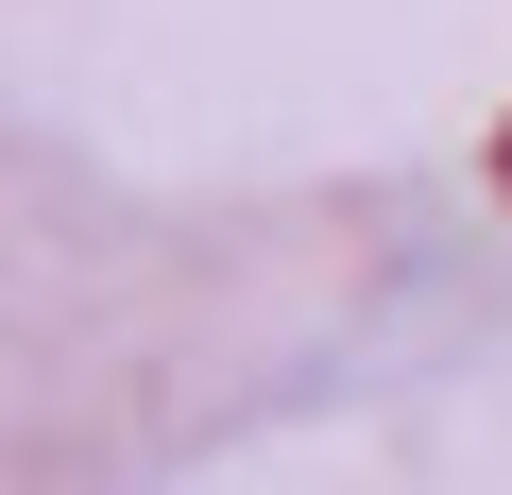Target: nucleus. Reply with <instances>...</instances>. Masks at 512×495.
Here are the masks:
<instances>
[{
	"label": "nucleus",
	"mask_w": 512,
	"mask_h": 495,
	"mask_svg": "<svg viewBox=\"0 0 512 495\" xmlns=\"http://www.w3.org/2000/svg\"><path fill=\"white\" fill-rule=\"evenodd\" d=\"M495 188H512V137H495Z\"/></svg>",
	"instance_id": "f257e3e1"
}]
</instances>
